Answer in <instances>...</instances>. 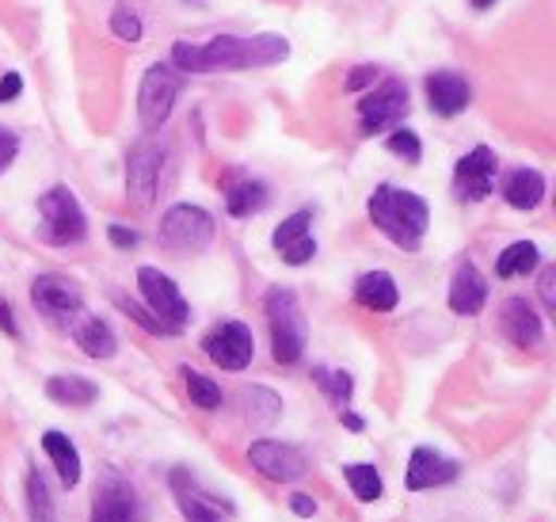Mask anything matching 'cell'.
I'll use <instances>...</instances> for the list:
<instances>
[{
  "label": "cell",
  "mask_w": 556,
  "mask_h": 522,
  "mask_svg": "<svg viewBox=\"0 0 556 522\" xmlns=\"http://www.w3.org/2000/svg\"><path fill=\"white\" fill-rule=\"evenodd\" d=\"M290 58V42L282 35H222L210 42H176L172 65L184 73H232V69H267Z\"/></svg>",
  "instance_id": "6da1fadb"
},
{
  "label": "cell",
  "mask_w": 556,
  "mask_h": 522,
  "mask_svg": "<svg viewBox=\"0 0 556 522\" xmlns=\"http://www.w3.org/2000/svg\"><path fill=\"white\" fill-rule=\"evenodd\" d=\"M370 221L404 252H416L427 237V226H431V206H427L424 195L416 191H401L381 183L370 195Z\"/></svg>",
  "instance_id": "7a4b0ae2"
},
{
  "label": "cell",
  "mask_w": 556,
  "mask_h": 522,
  "mask_svg": "<svg viewBox=\"0 0 556 522\" xmlns=\"http://www.w3.org/2000/svg\"><path fill=\"white\" fill-rule=\"evenodd\" d=\"M267 324H270V352H275L278 367H294L305 355V313L298 305V294L290 287H275L267 294Z\"/></svg>",
  "instance_id": "3957f363"
},
{
  "label": "cell",
  "mask_w": 556,
  "mask_h": 522,
  "mask_svg": "<svg viewBox=\"0 0 556 522\" xmlns=\"http://www.w3.org/2000/svg\"><path fill=\"white\" fill-rule=\"evenodd\" d=\"M39 218H42L39 237L47 244H54V249L80 244L88 237V218L70 188H50L47 195L39 199Z\"/></svg>",
  "instance_id": "277c9868"
},
{
  "label": "cell",
  "mask_w": 556,
  "mask_h": 522,
  "mask_svg": "<svg viewBox=\"0 0 556 522\" xmlns=\"http://www.w3.org/2000/svg\"><path fill=\"white\" fill-rule=\"evenodd\" d=\"M138 290H141L149 313H153L156 324H161L164 332H168V335L184 332V324L191 320V305H187V297L179 294V287L168 279V275L156 271V267H141V271H138Z\"/></svg>",
  "instance_id": "5b68a950"
},
{
  "label": "cell",
  "mask_w": 556,
  "mask_h": 522,
  "mask_svg": "<svg viewBox=\"0 0 556 522\" xmlns=\"http://www.w3.org/2000/svg\"><path fill=\"white\" fill-rule=\"evenodd\" d=\"M179 73L176 65H149L146 77H141V88H138V115H141V126L146 130H161L168 123L172 107L179 100Z\"/></svg>",
  "instance_id": "8992f818"
},
{
  "label": "cell",
  "mask_w": 556,
  "mask_h": 522,
  "mask_svg": "<svg viewBox=\"0 0 556 522\" xmlns=\"http://www.w3.org/2000/svg\"><path fill=\"white\" fill-rule=\"evenodd\" d=\"M214 241V218L202 206L179 203L161 218V244L172 252H202Z\"/></svg>",
  "instance_id": "52a82bcc"
},
{
  "label": "cell",
  "mask_w": 556,
  "mask_h": 522,
  "mask_svg": "<svg viewBox=\"0 0 556 522\" xmlns=\"http://www.w3.org/2000/svg\"><path fill=\"white\" fill-rule=\"evenodd\" d=\"M202 352L210 355V362L222 370H244L255 355V340H252V328L240 324V320H222L206 332L202 340Z\"/></svg>",
  "instance_id": "ba28073f"
},
{
  "label": "cell",
  "mask_w": 556,
  "mask_h": 522,
  "mask_svg": "<svg viewBox=\"0 0 556 522\" xmlns=\"http://www.w3.org/2000/svg\"><path fill=\"white\" fill-rule=\"evenodd\" d=\"M31 302H35V309L47 320H54V324H73L80 305H85V297H80L77 282H70L65 275H39V279L31 282Z\"/></svg>",
  "instance_id": "9c48e42d"
},
{
  "label": "cell",
  "mask_w": 556,
  "mask_h": 522,
  "mask_svg": "<svg viewBox=\"0 0 556 522\" xmlns=\"http://www.w3.org/2000/svg\"><path fill=\"white\" fill-rule=\"evenodd\" d=\"M161 164H164V149L156 141H138L126 156V191L130 199L149 211L156 199V183H161Z\"/></svg>",
  "instance_id": "30bf717a"
},
{
  "label": "cell",
  "mask_w": 556,
  "mask_h": 522,
  "mask_svg": "<svg viewBox=\"0 0 556 522\" xmlns=\"http://www.w3.org/2000/svg\"><path fill=\"white\" fill-rule=\"evenodd\" d=\"M408 111V85L401 80H386L378 85L363 103H358V123H363V133H381L389 126H396Z\"/></svg>",
  "instance_id": "8fae6325"
},
{
  "label": "cell",
  "mask_w": 556,
  "mask_h": 522,
  "mask_svg": "<svg viewBox=\"0 0 556 522\" xmlns=\"http://www.w3.org/2000/svg\"><path fill=\"white\" fill-rule=\"evenodd\" d=\"M248 461H252V469H260L267 481H298V476H305V469H309V461H305V454L298 450V446L278 443V438H260V443H252L248 446Z\"/></svg>",
  "instance_id": "7c38bea8"
},
{
  "label": "cell",
  "mask_w": 556,
  "mask_h": 522,
  "mask_svg": "<svg viewBox=\"0 0 556 522\" xmlns=\"http://www.w3.org/2000/svg\"><path fill=\"white\" fill-rule=\"evenodd\" d=\"M92 522H146V511L138 504V492L118 473H108L96 488Z\"/></svg>",
  "instance_id": "4fadbf2b"
},
{
  "label": "cell",
  "mask_w": 556,
  "mask_h": 522,
  "mask_svg": "<svg viewBox=\"0 0 556 522\" xmlns=\"http://www.w3.org/2000/svg\"><path fill=\"white\" fill-rule=\"evenodd\" d=\"M495 188V153L488 145H477L472 153H465L454 168V195L462 203H480Z\"/></svg>",
  "instance_id": "5bb4252c"
},
{
  "label": "cell",
  "mask_w": 556,
  "mask_h": 522,
  "mask_svg": "<svg viewBox=\"0 0 556 522\" xmlns=\"http://www.w3.org/2000/svg\"><path fill=\"white\" fill-rule=\"evenodd\" d=\"M172 492H176V504L187 522H222L225 514H232V507L225 504V499L210 496L187 469H176V473H172Z\"/></svg>",
  "instance_id": "9a60e30c"
},
{
  "label": "cell",
  "mask_w": 556,
  "mask_h": 522,
  "mask_svg": "<svg viewBox=\"0 0 556 522\" xmlns=\"http://www.w3.org/2000/svg\"><path fill=\"white\" fill-rule=\"evenodd\" d=\"M309 226H313V211H298L275 229V237H270L275 252L287 259L290 267H302V264H309V259L317 256V241H313Z\"/></svg>",
  "instance_id": "2e32d148"
},
{
  "label": "cell",
  "mask_w": 556,
  "mask_h": 522,
  "mask_svg": "<svg viewBox=\"0 0 556 522\" xmlns=\"http://www.w3.org/2000/svg\"><path fill=\"white\" fill-rule=\"evenodd\" d=\"M427 100H431V111H434V115L454 118L457 111L469 107L472 88H469V80H465L462 73L442 69V73H431V77H427Z\"/></svg>",
  "instance_id": "e0dca14e"
},
{
  "label": "cell",
  "mask_w": 556,
  "mask_h": 522,
  "mask_svg": "<svg viewBox=\"0 0 556 522\" xmlns=\"http://www.w3.org/2000/svg\"><path fill=\"white\" fill-rule=\"evenodd\" d=\"M503 332H507V340L515 343V347L533 352V347H541L545 324H541L538 309H533L526 297H510V302L503 305Z\"/></svg>",
  "instance_id": "ac0fdd59"
},
{
  "label": "cell",
  "mask_w": 556,
  "mask_h": 522,
  "mask_svg": "<svg viewBox=\"0 0 556 522\" xmlns=\"http://www.w3.org/2000/svg\"><path fill=\"white\" fill-rule=\"evenodd\" d=\"M457 476V461L442 458L439 450L431 446H416L408 458V488L412 492H424V488H434V484H450Z\"/></svg>",
  "instance_id": "d6986e66"
},
{
  "label": "cell",
  "mask_w": 556,
  "mask_h": 522,
  "mask_svg": "<svg viewBox=\"0 0 556 522\" xmlns=\"http://www.w3.org/2000/svg\"><path fill=\"white\" fill-rule=\"evenodd\" d=\"M488 302V282L484 275L477 271L472 264H462L454 271V282H450V309L457 317H477Z\"/></svg>",
  "instance_id": "ffe728a7"
},
{
  "label": "cell",
  "mask_w": 556,
  "mask_h": 522,
  "mask_svg": "<svg viewBox=\"0 0 556 522\" xmlns=\"http://www.w3.org/2000/svg\"><path fill=\"white\" fill-rule=\"evenodd\" d=\"M355 302L363 305V309L389 313L401 302V290H396V282L389 279L386 271H366L363 279L355 282Z\"/></svg>",
  "instance_id": "44dd1931"
},
{
  "label": "cell",
  "mask_w": 556,
  "mask_h": 522,
  "mask_svg": "<svg viewBox=\"0 0 556 522\" xmlns=\"http://www.w3.org/2000/svg\"><path fill=\"white\" fill-rule=\"evenodd\" d=\"M73 340H77L80 352L92 355V359H111V355L118 352L115 332H111L108 320H100V317H80L77 328H73Z\"/></svg>",
  "instance_id": "7402d4cb"
},
{
  "label": "cell",
  "mask_w": 556,
  "mask_h": 522,
  "mask_svg": "<svg viewBox=\"0 0 556 522\" xmlns=\"http://www.w3.org/2000/svg\"><path fill=\"white\" fill-rule=\"evenodd\" d=\"M42 450H47V458L54 461L58 476H62L65 488H77L80 484V454L77 446L70 443V435H62V431H47L42 435Z\"/></svg>",
  "instance_id": "603a6c76"
},
{
  "label": "cell",
  "mask_w": 556,
  "mask_h": 522,
  "mask_svg": "<svg viewBox=\"0 0 556 522\" xmlns=\"http://www.w3.org/2000/svg\"><path fill=\"white\" fill-rule=\"evenodd\" d=\"M503 199H507L515 211H533V206L545 199V176L533 168L510 171L507 183H503Z\"/></svg>",
  "instance_id": "cb8c5ba5"
},
{
  "label": "cell",
  "mask_w": 556,
  "mask_h": 522,
  "mask_svg": "<svg viewBox=\"0 0 556 522\" xmlns=\"http://www.w3.org/2000/svg\"><path fill=\"white\" fill-rule=\"evenodd\" d=\"M47 397L65 408H88L100 397V390H96V382H88L80 374H54L47 382Z\"/></svg>",
  "instance_id": "d4e9b609"
},
{
  "label": "cell",
  "mask_w": 556,
  "mask_h": 522,
  "mask_svg": "<svg viewBox=\"0 0 556 522\" xmlns=\"http://www.w3.org/2000/svg\"><path fill=\"white\" fill-rule=\"evenodd\" d=\"M240 412H244V420L255 423V428H270V423L282 416V397L270 393L267 385H248V390L240 393Z\"/></svg>",
  "instance_id": "484cf974"
},
{
  "label": "cell",
  "mask_w": 556,
  "mask_h": 522,
  "mask_svg": "<svg viewBox=\"0 0 556 522\" xmlns=\"http://www.w3.org/2000/svg\"><path fill=\"white\" fill-rule=\"evenodd\" d=\"M263 206H267V188H263L260 180H237L225 191V211H229L232 218H252Z\"/></svg>",
  "instance_id": "4316f807"
},
{
  "label": "cell",
  "mask_w": 556,
  "mask_h": 522,
  "mask_svg": "<svg viewBox=\"0 0 556 522\" xmlns=\"http://www.w3.org/2000/svg\"><path fill=\"white\" fill-rule=\"evenodd\" d=\"M541 264V252L533 241H515L507 244V249L500 252V259H495V275L500 279H518V275H530L538 271Z\"/></svg>",
  "instance_id": "83f0119b"
},
{
  "label": "cell",
  "mask_w": 556,
  "mask_h": 522,
  "mask_svg": "<svg viewBox=\"0 0 556 522\" xmlns=\"http://www.w3.org/2000/svg\"><path fill=\"white\" fill-rule=\"evenodd\" d=\"M27 519L31 522H58L54 499H50V488H47V476H42L39 469L27 473Z\"/></svg>",
  "instance_id": "f1b7e54d"
},
{
  "label": "cell",
  "mask_w": 556,
  "mask_h": 522,
  "mask_svg": "<svg viewBox=\"0 0 556 522\" xmlns=\"http://www.w3.org/2000/svg\"><path fill=\"white\" fill-rule=\"evenodd\" d=\"M184 374V385H187V397L194 400L199 408H206V412H214V408H222V390H217V382H210L206 374H199V370L184 367L179 370Z\"/></svg>",
  "instance_id": "f546056e"
},
{
  "label": "cell",
  "mask_w": 556,
  "mask_h": 522,
  "mask_svg": "<svg viewBox=\"0 0 556 522\" xmlns=\"http://www.w3.org/2000/svg\"><path fill=\"white\" fill-rule=\"evenodd\" d=\"M343 476H348L351 492H355L363 504H374V499L381 496V473L374 466H348Z\"/></svg>",
  "instance_id": "4dcf8cb0"
},
{
  "label": "cell",
  "mask_w": 556,
  "mask_h": 522,
  "mask_svg": "<svg viewBox=\"0 0 556 522\" xmlns=\"http://www.w3.org/2000/svg\"><path fill=\"white\" fill-rule=\"evenodd\" d=\"M313 382L320 385V390L328 393V397L336 400V405H348L351 393H355V382H351V374H343V370H328V367H317L313 370Z\"/></svg>",
  "instance_id": "1f68e13d"
},
{
  "label": "cell",
  "mask_w": 556,
  "mask_h": 522,
  "mask_svg": "<svg viewBox=\"0 0 556 522\" xmlns=\"http://www.w3.org/2000/svg\"><path fill=\"white\" fill-rule=\"evenodd\" d=\"M111 31L126 42H138L141 35H146V27H141V16L130 9V4H118V9L111 12Z\"/></svg>",
  "instance_id": "d6a6232c"
},
{
  "label": "cell",
  "mask_w": 556,
  "mask_h": 522,
  "mask_svg": "<svg viewBox=\"0 0 556 522\" xmlns=\"http://www.w3.org/2000/svg\"><path fill=\"white\" fill-rule=\"evenodd\" d=\"M386 149L393 156H401V161L408 164H419V156H424V145H419V133L416 130H393L386 141Z\"/></svg>",
  "instance_id": "836d02e7"
},
{
  "label": "cell",
  "mask_w": 556,
  "mask_h": 522,
  "mask_svg": "<svg viewBox=\"0 0 556 522\" xmlns=\"http://www.w3.org/2000/svg\"><path fill=\"white\" fill-rule=\"evenodd\" d=\"M118 309H123V313H130V317L138 320V324L146 328V332H153V335H168L161 324H156V317H153V313H146L138 302H126V297H118Z\"/></svg>",
  "instance_id": "e575fe53"
},
{
  "label": "cell",
  "mask_w": 556,
  "mask_h": 522,
  "mask_svg": "<svg viewBox=\"0 0 556 522\" xmlns=\"http://www.w3.org/2000/svg\"><path fill=\"white\" fill-rule=\"evenodd\" d=\"M16 153H20V138L12 130H4V126H0V176H4V171L12 168Z\"/></svg>",
  "instance_id": "d590c367"
},
{
  "label": "cell",
  "mask_w": 556,
  "mask_h": 522,
  "mask_svg": "<svg viewBox=\"0 0 556 522\" xmlns=\"http://www.w3.org/2000/svg\"><path fill=\"white\" fill-rule=\"evenodd\" d=\"M378 77H381L378 65H358V69L348 73V88H351V92H363V88H370Z\"/></svg>",
  "instance_id": "8d00e7d4"
},
{
  "label": "cell",
  "mask_w": 556,
  "mask_h": 522,
  "mask_svg": "<svg viewBox=\"0 0 556 522\" xmlns=\"http://www.w3.org/2000/svg\"><path fill=\"white\" fill-rule=\"evenodd\" d=\"M538 294H541V302H545V309L556 313V267H545V271H541Z\"/></svg>",
  "instance_id": "74e56055"
},
{
  "label": "cell",
  "mask_w": 556,
  "mask_h": 522,
  "mask_svg": "<svg viewBox=\"0 0 556 522\" xmlns=\"http://www.w3.org/2000/svg\"><path fill=\"white\" fill-rule=\"evenodd\" d=\"M20 92H24V77H20V73H4V77H0V103L16 100Z\"/></svg>",
  "instance_id": "f35d334b"
},
{
  "label": "cell",
  "mask_w": 556,
  "mask_h": 522,
  "mask_svg": "<svg viewBox=\"0 0 556 522\" xmlns=\"http://www.w3.org/2000/svg\"><path fill=\"white\" fill-rule=\"evenodd\" d=\"M108 237H111V244H115V249H138V233H134V229H126V226H111Z\"/></svg>",
  "instance_id": "ab89813d"
},
{
  "label": "cell",
  "mask_w": 556,
  "mask_h": 522,
  "mask_svg": "<svg viewBox=\"0 0 556 522\" xmlns=\"http://www.w3.org/2000/svg\"><path fill=\"white\" fill-rule=\"evenodd\" d=\"M290 511L302 514V519H313V514H317V499L305 496V492H298V496H290Z\"/></svg>",
  "instance_id": "60d3db41"
},
{
  "label": "cell",
  "mask_w": 556,
  "mask_h": 522,
  "mask_svg": "<svg viewBox=\"0 0 556 522\" xmlns=\"http://www.w3.org/2000/svg\"><path fill=\"white\" fill-rule=\"evenodd\" d=\"M0 328H4L9 335H16V332H20V328H16V317H12V305H4V302H0Z\"/></svg>",
  "instance_id": "b9f144b4"
},
{
  "label": "cell",
  "mask_w": 556,
  "mask_h": 522,
  "mask_svg": "<svg viewBox=\"0 0 556 522\" xmlns=\"http://www.w3.org/2000/svg\"><path fill=\"white\" fill-rule=\"evenodd\" d=\"M343 423H348L351 431H363V420H358L355 412H343Z\"/></svg>",
  "instance_id": "7bdbcfd3"
},
{
  "label": "cell",
  "mask_w": 556,
  "mask_h": 522,
  "mask_svg": "<svg viewBox=\"0 0 556 522\" xmlns=\"http://www.w3.org/2000/svg\"><path fill=\"white\" fill-rule=\"evenodd\" d=\"M495 0H472V9H492Z\"/></svg>",
  "instance_id": "ee69618b"
}]
</instances>
